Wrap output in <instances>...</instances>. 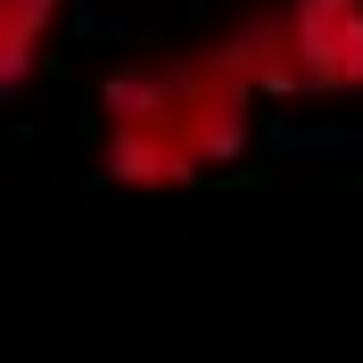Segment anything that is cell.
<instances>
[{
	"label": "cell",
	"instance_id": "obj_2",
	"mask_svg": "<svg viewBox=\"0 0 363 363\" xmlns=\"http://www.w3.org/2000/svg\"><path fill=\"white\" fill-rule=\"evenodd\" d=\"M240 74L264 91H363V0H272L223 33Z\"/></svg>",
	"mask_w": 363,
	"mask_h": 363
},
{
	"label": "cell",
	"instance_id": "obj_3",
	"mask_svg": "<svg viewBox=\"0 0 363 363\" xmlns=\"http://www.w3.org/2000/svg\"><path fill=\"white\" fill-rule=\"evenodd\" d=\"M58 9L67 0H0V99L33 83L50 33H58Z\"/></svg>",
	"mask_w": 363,
	"mask_h": 363
},
{
	"label": "cell",
	"instance_id": "obj_1",
	"mask_svg": "<svg viewBox=\"0 0 363 363\" xmlns=\"http://www.w3.org/2000/svg\"><path fill=\"white\" fill-rule=\"evenodd\" d=\"M256 83L240 74L223 42L174 50V58H140L116 67L99 91V140H108V174L133 190H174L199 182L206 165L240 157L248 140Z\"/></svg>",
	"mask_w": 363,
	"mask_h": 363
}]
</instances>
